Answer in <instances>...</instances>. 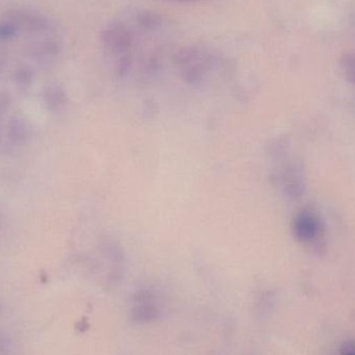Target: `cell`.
<instances>
[{"mask_svg": "<svg viewBox=\"0 0 355 355\" xmlns=\"http://www.w3.org/2000/svg\"><path fill=\"white\" fill-rule=\"evenodd\" d=\"M210 62L208 52L200 46H185L176 54L177 66L188 81L200 80L208 70Z\"/></svg>", "mask_w": 355, "mask_h": 355, "instance_id": "obj_1", "label": "cell"}, {"mask_svg": "<svg viewBox=\"0 0 355 355\" xmlns=\"http://www.w3.org/2000/svg\"><path fill=\"white\" fill-rule=\"evenodd\" d=\"M129 313L132 322L149 324L159 320L162 315V308L159 300L153 292L143 290L133 296Z\"/></svg>", "mask_w": 355, "mask_h": 355, "instance_id": "obj_2", "label": "cell"}, {"mask_svg": "<svg viewBox=\"0 0 355 355\" xmlns=\"http://www.w3.org/2000/svg\"><path fill=\"white\" fill-rule=\"evenodd\" d=\"M102 45L110 53L120 56L130 53L135 44L132 31L122 23H114L102 31L100 35Z\"/></svg>", "mask_w": 355, "mask_h": 355, "instance_id": "obj_3", "label": "cell"}, {"mask_svg": "<svg viewBox=\"0 0 355 355\" xmlns=\"http://www.w3.org/2000/svg\"><path fill=\"white\" fill-rule=\"evenodd\" d=\"M293 233L302 243H312L323 236V225L320 218L312 210H302L293 221Z\"/></svg>", "mask_w": 355, "mask_h": 355, "instance_id": "obj_4", "label": "cell"}, {"mask_svg": "<svg viewBox=\"0 0 355 355\" xmlns=\"http://www.w3.org/2000/svg\"><path fill=\"white\" fill-rule=\"evenodd\" d=\"M8 22L17 28L24 29L29 33H37L48 28V20L42 15L26 10H14L8 12Z\"/></svg>", "mask_w": 355, "mask_h": 355, "instance_id": "obj_5", "label": "cell"}, {"mask_svg": "<svg viewBox=\"0 0 355 355\" xmlns=\"http://www.w3.org/2000/svg\"><path fill=\"white\" fill-rule=\"evenodd\" d=\"M284 191L288 198L297 200L304 196L306 189V175L300 164L290 166L284 174Z\"/></svg>", "mask_w": 355, "mask_h": 355, "instance_id": "obj_6", "label": "cell"}, {"mask_svg": "<svg viewBox=\"0 0 355 355\" xmlns=\"http://www.w3.org/2000/svg\"><path fill=\"white\" fill-rule=\"evenodd\" d=\"M31 135L28 123L23 118H12L8 123V137L14 145H23L28 141Z\"/></svg>", "mask_w": 355, "mask_h": 355, "instance_id": "obj_7", "label": "cell"}, {"mask_svg": "<svg viewBox=\"0 0 355 355\" xmlns=\"http://www.w3.org/2000/svg\"><path fill=\"white\" fill-rule=\"evenodd\" d=\"M43 101L48 110L55 112L66 103V93L60 85H48L43 91Z\"/></svg>", "mask_w": 355, "mask_h": 355, "instance_id": "obj_8", "label": "cell"}, {"mask_svg": "<svg viewBox=\"0 0 355 355\" xmlns=\"http://www.w3.org/2000/svg\"><path fill=\"white\" fill-rule=\"evenodd\" d=\"M137 22L146 31H156L162 26V16L154 10H141L137 14Z\"/></svg>", "mask_w": 355, "mask_h": 355, "instance_id": "obj_9", "label": "cell"}, {"mask_svg": "<svg viewBox=\"0 0 355 355\" xmlns=\"http://www.w3.org/2000/svg\"><path fill=\"white\" fill-rule=\"evenodd\" d=\"M339 64L346 80L355 87V53L343 54Z\"/></svg>", "mask_w": 355, "mask_h": 355, "instance_id": "obj_10", "label": "cell"}, {"mask_svg": "<svg viewBox=\"0 0 355 355\" xmlns=\"http://www.w3.org/2000/svg\"><path fill=\"white\" fill-rule=\"evenodd\" d=\"M15 83L20 87H27L33 83V72L28 67H21L15 71L14 76Z\"/></svg>", "mask_w": 355, "mask_h": 355, "instance_id": "obj_11", "label": "cell"}, {"mask_svg": "<svg viewBox=\"0 0 355 355\" xmlns=\"http://www.w3.org/2000/svg\"><path fill=\"white\" fill-rule=\"evenodd\" d=\"M12 342L6 331L0 329V355H12Z\"/></svg>", "mask_w": 355, "mask_h": 355, "instance_id": "obj_12", "label": "cell"}, {"mask_svg": "<svg viewBox=\"0 0 355 355\" xmlns=\"http://www.w3.org/2000/svg\"><path fill=\"white\" fill-rule=\"evenodd\" d=\"M131 64H132V58H131L130 53L120 56L118 60H116V73H118L119 75L126 74L127 71L130 68Z\"/></svg>", "mask_w": 355, "mask_h": 355, "instance_id": "obj_13", "label": "cell"}, {"mask_svg": "<svg viewBox=\"0 0 355 355\" xmlns=\"http://www.w3.org/2000/svg\"><path fill=\"white\" fill-rule=\"evenodd\" d=\"M17 28L12 23H0V40H10L16 35Z\"/></svg>", "mask_w": 355, "mask_h": 355, "instance_id": "obj_14", "label": "cell"}, {"mask_svg": "<svg viewBox=\"0 0 355 355\" xmlns=\"http://www.w3.org/2000/svg\"><path fill=\"white\" fill-rule=\"evenodd\" d=\"M10 102H12V99H10V94L8 92H0V116H3L8 112Z\"/></svg>", "mask_w": 355, "mask_h": 355, "instance_id": "obj_15", "label": "cell"}, {"mask_svg": "<svg viewBox=\"0 0 355 355\" xmlns=\"http://www.w3.org/2000/svg\"><path fill=\"white\" fill-rule=\"evenodd\" d=\"M341 355H355V340H347L342 345Z\"/></svg>", "mask_w": 355, "mask_h": 355, "instance_id": "obj_16", "label": "cell"}, {"mask_svg": "<svg viewBox=\"0 0 355 355\" xmlns=\"http://www.w3.org/2000/svg\"><path fill=\"white\" fill-rule=\"evenodd\" d=\"M168 1L181 2V3H189V2L202 1V0H168Z\"/></svg>", "mask_w": 355, "mask_h": 355, "instance_id": "obj_17", "label": "cell"}, {"mask_svg": "<svg viewBox=\"0 0 355 355\" xmlns=\"http://www.w3.org/2000/svg\"><path fill=\"white\" fill-rule=\"evenodd\" d=\"M352 23L354 26H355V15H352Z\"/></svg>", "mask_w": 355, "mask_h": 355, "instance_id": "obj_18", "label": "cell"}, {"mask_svg": "<svg viewBox=\"0 0 355 355\" xmlns=\"http://www.w3.org/2000/svg\"><path fill=\"white\" fill-rule=\"evenodd\" d=\"M0 72H1V62H0Z\"/></svg>", "mask_w": 355, "mask_h": 355, "instance_id": "obj_19", "label": "cell"}]
</instances>
